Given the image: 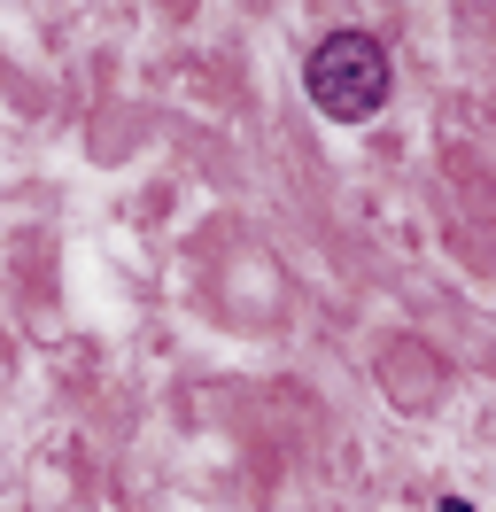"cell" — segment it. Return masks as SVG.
Here are the masks:
<instances>
[{
  "label": "cell",
  "instance_id": "cell-1",
  "mask_svg": "<svg viewBox=\"0 0 496 512\" xmlns=\"http://www.w3.org/2000/svg\"><path fill=\"white\" fill-rule=\"evenodd\" d=\"M303 86H310V109H318V117L365 125V117H380L396 70H388V47H380L372 32H349V24H341V32H326L318 47H310Z\"/></svg>",
  "mask_w": 496,
  "mask_h": 512
},
{
  "label": "cell",
  "instance_id": "cell-2",
  "mask_svg": "<svg viewBox=\"0 0 496 512\" xmlns=\"http://www.w3.org/2000/svg\"><path fill=\"white\" fill-rule=\"evenodd\" d=\"M442 512H473V505H465V497H442Z\"/></svg>",
  "mask_w": 496,
  "mask_h": 512
}]
</instances>
